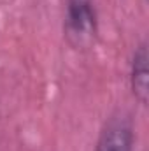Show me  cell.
Here are the masks:
<instances>
[{"mask_svg":"<svg viewBox=\"0 0 149 151\" xmlns=\"http://www.w3.org/2000/svg\"><path fill=\"white\" fill-rule=\"evenodd\" d=\"M65 35L77 49H86L95 42L97 12L91 0H67Z\"/></svg>","mask_w":149,"mask_h":151,"instance_id":"1","label":"cell"},{"mask_svg":"<svg viewBox=\"0 0 149 151\" xmlns=\"http://www.w3.org/2000/svg\"><path fill=\"white\" fill-rule=\"evenodd\" d=\"M132 90L133 95L140 100V104H148L149 83H148V47L140 44L133 55L132 63Z\"/></svg>","mask_w":149,"mask_h":151,"instance_id":"3","label":"cell"},{"mask_svg":"<svg viewBox=\"0 0 149 151\" xmlns=\"http://www.w3.org/2000/svg\"><path fill=\"white\" fill-rule=\"evenodd\" d=\"M133 148V130L126 118H111L97 142L95 151H132Z\"/></svg>","mask_w":149,"mask_h":151,"instance_id":"2","label":"cell"}]
</instances>
